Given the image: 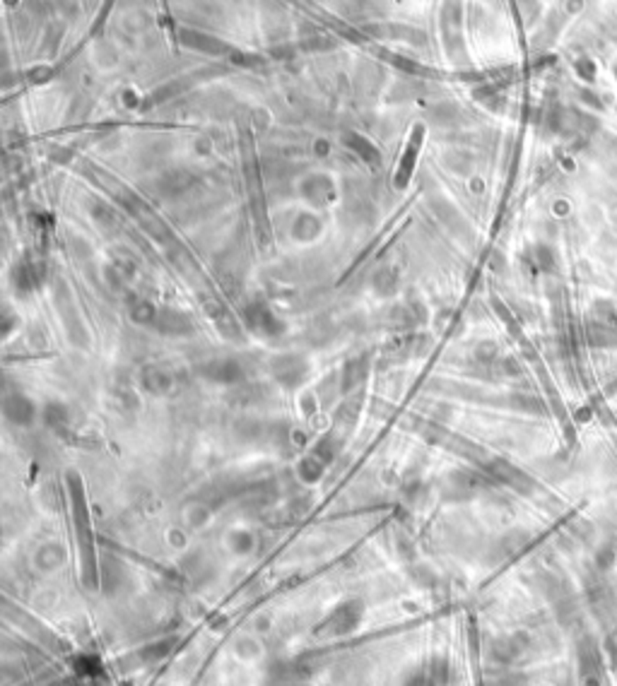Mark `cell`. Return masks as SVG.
<instances>
[{
    "label": "cell",
    "instance_id": "1",
    "mask_svg": "<svg viewBox=\"0 0 617 686\" xmlns=\"http://www.w3.org/2000/svg\"><path fill=\"white\" fill-rule=\"evenodd\" d=\"M422 138H425V128L422 125H415L412 128V135L407 140V147L403 152V159H400V166H398V174H396V186L403 188L410 179L412 169H415V159H417V150L422 145Z\"/></svg>",
    "mask_w": 617,
    "mask_h": 686
},
{
    "label": "cell",
    "instance_id": "2",
    "mask_svg": "<svg viewBox=\"0 0 617 686\" xmlns=\"http://www.w3.org/2000/svg\"><path fill=\"white\" fill-rule=\"evenodd\" d=\"M203 374L217 383H234V381L242 378V369H239L237 361H210V364H205Z\"/></svg>",
    "mask_w": 617,
    "mask_h": 686
}]
</instances>
